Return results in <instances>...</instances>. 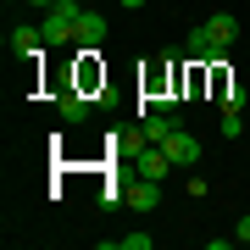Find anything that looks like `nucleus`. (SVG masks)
Segmentation results:
<instances>
[{
    "label": "nucleus",
    "instance_id": "f257e3e1",
    "mask_svg": "<svg viewBox=\"0 0 250 250\" xmlns=\"http://www.w3.org/2000/svg\"><path fill=\"white\" fill-rule=\"evenodd\" d=\"M78 11L83 0H56V6L45 11V22H39V34H45V45H67V39H78Z\"/></svg>",
    "mask_w": 250,
    "mask_h": 250
},
{
    "label": "nucleus",
    "instance_id": "f03ea898",
    "mask_svg": "<svg viewBox=\"0 0 250 250\" xmlns=\"http://www.w3.org/2000/svg\"><path fill=\"white\" fill-rule=\"evenodd\" d=\"M172 128H178V123H172L167 111H145V117H139V128L128 134V145H134V150H139V145H161Z\"/></svg>",
    "mask_w": 250,
    "mask_h": 250
},
{
    "label": "nucleus",
    "instance_id": "7ed1b4c3",
    "mask_svg": "<svg viewBox=\"0 0 250 250\" xmlns=\"http://www.w3.org/2000/svg\"><path fill=\"white\" fill-rule=\"evenodd\" d=\"M161 150L172 156V167H195L200 161V145H195V134H184V128H172V134L161 139Z\"/></svg>",
    "mask_w": 250,
    "mask_h": 250
},
{
    "label": "nucleus",
    "instance_id": "20e7f679",
    "mask_svg": "<svg viewBox=\"0 0 250 250\" xmlns=\"http://www.w3.org/2000/svg\"><path fill=\"white\" fill-rule=\"evenodd\" d=\"M134 156H139V178H156V184H161V178L172 172V156L161 150V145H139Z\"/></svg>",
    "mask_w": 250,
    "mask_h": 250
},
{
    "label": "nucleus",
    "instance_id": "39448f33",
    "mask_svg": "<svg viewBox=\"0 0 250 250\" xmlns=\"http://www.w3.org/2000/svg\"><path fill=\"white\" fill-rule=\"evenodd\" d=\"M123 200L134 206V211H156V206H161V184H156V178H139V184H128Z\"/></svg>",
    "mask_w": 250,
    "mask_h": 250
},
{
    "label": "nucleus",
    "instance_id": "423d86ee",
    "mask_svg": "<svg viewBox=\"0 0 250 250\" xmlns=\"http://www.w3.org/2000/svg\"><path fill=\"white\" fill-rule=\"evenodd\" d=\"M189 56H195V62H223L228 50L217 45V39L206 34V22H200V28H189Z\"/></svg>",
    "mask_w": 250,
    "mask_h": 250
},
{
    "label": "nucleus",
    "instance_id": "0eeeda50",
    "mask_svg": "<svg viewBox=\"0 0 250 250\" xmlns=\"http://www.w3.org/2000/svg\"><path fill=\"white\" fill-rule=\"evenodd\" d=\"M100 39H106V17H100V11H78V45L100 50Z\"/></svg>",
    "mask_w": 250,
    "mask_h": 250
},
{
    "label": "nucleus",
    "instance_id": "6e6552de",
    "mask_svg": "<svg viewBox=\"0 0 250 250\" xmlns=\"http://www.w3.org/2000/svg\"><path fill=\"white\" fill-rule=\"evenodd\" d=\"M206 34L217 39V45H233V39H239V22H233V11H211V17H206Z\"/></svg>",
    "mask_w": 250,
    "mask_h": 250
},
{
    "label": "nucleus",
    "instance_id": "1a4fd4ad",
    "mask_svg": "<svg viewBox=\"0 0 250 250\" xmlns=\"http://www.w3.org/2000/svg\"><path fill=\"white\" fill-rule=\"evenodd\" d=\"M11 50L17 56H39L45 50V34H39V28H11Z\"/></svg>",
    "mask_w": 250,
    "mask_h": 250
},
{
    "label": "nucleus",
    "instance_id": "9d476101",
    "mask_svg": "<svg viewBox=\"0 0 250 250\" xmlns=\"http://www.w3.org/2000/svg\"><path fill=\"white\" fill-rule=\"evenodd\" d=\"M62 117H67V123H83V117H89V100H83L78 89H67L62 95Z\"/></svg>",
    "mask_w": 250,
    "mask_h": 250
},
{
    "label": "nucleus",
    "instance_id": "9b49d317",
    "mask_svg": "<svg viewBox=\"0 0 250 250\" xmlns=\"http://www.w3.org/2000/svg\"><path fill=\"white\" fill-rule=\"evenodd\" d=\"M245 106V83L233 78V83H223V111H239Z\"/></svg>",
    "mask_w": 250,
    "mask_h": 250
},
{
    "label": "nucleus",
    "instance_id": "f8f14e48",
    "mask_svg": "<svg viewBox=\"0 0 250 250\" xmlns=\"http://www.w3.org/2000/svg\"><path fill=\"white\" fill-rule=\"evenodd\" d=\"M156 239H150V233H123V239H117V250H150Z\"/></svg>",
    "mask_w": 250,
    "mask_h": 250
},
{
    "label": "nucleus",
    "instance_id": "ddd939ff",
    "mask_svg": "<svg viewBox=\"0 0 250 250\" xmlns=\"http://www.w3.org/2000/svg\"><path fill=\"white\" fill-rule=\"evenodd\" d=\"M245 134V123H239V111H223V139H239Z\"/></svg>",
    "mask_w": 250,
    "mask_h": 250
},
{
    "label": "nucleus",
    "instance_id": "4468645a",
    "mask_svg": "<svg viewBox=\"0 0 250 250\" xmlns=\"http://www.w3.org/2000/svg\"><path fill=\"white\" fill-rule=\"evenodd\" d=\"M233 239H245V245H250V217H239V223H233Z\"/></svg>",
    "mask_w": 250,
    "mask_h": 250
},
{
    "label": "nucleus",
    "instance_id": "2eb2a0df",
    "mask_svg": "<svg viewBox=\"0 0 250 250\" xmlns=\"http://www.w3.org/2000/svg\"><path fill=\"white\" fill-rule=\"evenodd\" d=\"M28 6H39V11H50V6H56V0H28Z\"/></svg>",
    "mask_w": 250,
    "mask_h": 250
},
{
    "label": "nucleus",
    "instance_id": "dca6fc26",
    "mask_svg": "<svg viewBox=\"0 0 250 250\" xmlns=\"http://www.w3.org/2000/svg\"><path fill=\"white\" fill-rule=\"evenodd\" d=\"M123 6H128V11H139V6H145V0H123Z\"/></svg>",
    "mask_w": 250,
    "mask_h": 250
}]
</instances>
